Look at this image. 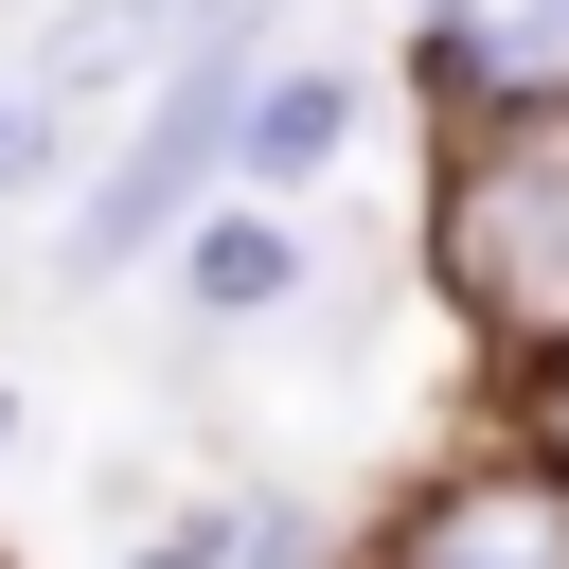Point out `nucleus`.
<instances>
[{
  "mask_svg": "<svg viewBox=\"0 0 569 569\" xmlns=\"http://www.w3.org/2000/svg\"><path fill=\"white\" fill-rule=\"evenodd\" d=\"M196 36V0H36V36H18V71L89 124L107 89H160V53Z\"/></svg>",
  "mask_w": 569,
  "mask_h": 569,
  "instance_id": "6",
  "label": "nucleus"
},
{
  "mask_svg": "<svg viewBox=\"0 0 569 569\" xmlns=\"http://www.w3.org/2000/svg\"><path fill=\"white\" fill-rule=\"evenodd\" d=\"M409 284L462 338L480 391H516L533 356H569V71H516L480 107L427 124V196H409Z\"/></svg>",
  "mask_w": 569,
  "mask_h": 569,
  "instance_id": "1",
  "label": "nucleus"
},
{
  "mask_svg": "<svg viewBox=\"0 0 569 569\" xmlns=\"http://www.w3.org/2000/svg\"><path fill=\"white\" fill-rule=\"evenodd\" d=\"M231 569H338V533H320L284 480H249V533H231Z\"/></svg>",
  "mask_w": 569,
  "mask_h": 569,
  "instance_id": "9",
  "label": "nucleus"
},
{
  "mask_svg": "<svg viewBox=\"0 0 569 569\" xmlns=\"http://www.w3.org/2000/svg\"><path fill=\"white\" fill-rule=\"evenodd\" d=\"M356 124H373V71L320 53V36H284L267 89H249V124H231V196H284V213H302V196L356 160Z\"/></svg>",
  "mask_w": 569,
  "mask_h": 569,
  "instance_id": "5",
  "label": "nucleus"
},
{
  "mask_svg": "<svg viewBox=\"0 0 569 569\" xmlns=\"http://www.w3.org/2000/svg\"><path fill=\"white\" fill-rule=\"evenodd\" d=\"M480 427H516V445H533V462L569 480V356H533L516 391H480Z\"/></svg>",
  "mask_w": 569,
  "mask_h": 569,
  "instance_id": "10",
  "label": "nucleus"
},
{
  "mask_svg": "<svg viewBox=\"0 0 569 569\" xmlns=\"http://www.w3.org/2000/svg\"><path fill=\"white\" fill-rule=\"evenodd\" d=\"M18 445H36V391H18V373H0V480H18Z\"/></svg>",
  "mask_w": 569,
  "mask_h": 569,
  "instance_id": "11",
  "label": "nucleus"
},
{
  "mask_svg": "<svg viewBox=\"0 0 569 569\" xmlns=\"http://www.w3.org/2000/svg\"><path fill=\"white\" fill-rule=\"evenodd\" d=\"M0 18H36V0H0Z\"/></svg>",
  "mask_w": 569,
  "mask_h": 569,
  "instance_id": "14",
  "label": "nucleus"
},
{
  "mask_svg": "<svg viewBox=\"0 0 569 569\" xmlns=\"http://www.w3.org/2000/svg\"><path fill=\"white\" fill-rule=\"evenodd\" d=\"M160 284H178V356H213V338H267V320L320 302V231H302L284 196H213V213L160 249Z\"/></svg>",
  "mask_w": 569,
  "mask_h": 569,
  "instance_id": "4",
  "label": "nucleus"
},
{
  "mask_svg": "<svg viewBox=\"0 0 569 569\" xmlns=\"http://www.w3.org/2000/svg\"><path fill=\"white\" fill-rule=\"evenodd\" d=\"M409 18H498V0H391V36H409Z\"/></svg>",
  "mask_w": 569,
  "mask_h": 569,
  "instance_id": "12",
  "label": "nucleus"
},
{
  "mask_svg": "<svg viewBox=\"0 0 569 569\" xmlns=\"http://www.w3.org/2000/svg\"><path fill=\"white\" fill-rule=\"evenodd\" d=\"M231 533H249V480H231V498H178V516H142V533H124V569H231Z\"/></svg>",
  "mask_w": 569,
  "mask_h": 569,
  "instance_id": "8",
  "label": "nucleus"
},
{
  "mask_svg": "<svg viewBox=\"0 0 569 569\" xmlns=\"http://www.w3.org/2000/svg\"><path fill=\"white\" fill-rule=\"evenodd\" d=\"M373 551H391V569H569V480H551L516 427H480V445H445V462L391 480Z\"/></svg>",
  "mask_w": 569,
  "mask_h": 569,
  "instance_id": "3",
  "label": "nucleus"
},
{
  "mask_svg": "<svg viewBox=\"0 0 569 569\" xmlns=\"http://www.w3.org/2000/svg\"><path fill=\"white\" fill-rule=\"evenodd\" d=\"M338 569H391V551H373V533H356V551H338Z\"/></svg>",
  "mask_w": 569,
  "mask_h": 569,
  "instance_id": "13",
  "label": "nucleus"
},
{
  "mask_svg": "<svg viewBox=\"0 0 569 569\" xmlns=\"http://www.w3.org/2000/svg\"><path fill=\"white\" fill-rule=\"evenodd\" d=\"M71 142H89V124H71L36 71H0V213H18V196H53V178H89Z\"/></svg>",
  "mask_w": 569,
  "mask_h": 569,
  "instance_id": "7",
  "label": "nucleus"
},
{
  "mask_svg": "<svg viewBox=\"0 0 569 569\" xmlns=\"http://www.w3.org/2000/svg\"><path fill=\"white\" fill-rule=\"evenodd\" d=\"M284 36H302V0H196V36L160 53V89H124V124L89 142V178L53 213V284L71 302H107L124 267H160L231 196V124H249V89H267Z\"/></svg>",
  "mask_w": 569,
  "mask_h": 569,
  "instance_id": "2",
  "label": "nucleus"
}]
</instances>
